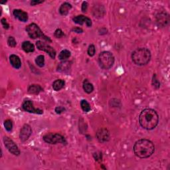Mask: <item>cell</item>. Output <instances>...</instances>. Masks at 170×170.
I'll return each instance as SVG.
<instances>
[{
    "mask_svg": "<svg viewBox=\"0 0 170 170\" xmlns=\"http://www.w3.org/2000/svg\"><path fill=\"white\" fill-rule=\"evenodd\" d=\"M139 122L143 128L147 130H153L158 124L159 116L153 109H144L139 116Z\"/></svg>",
    "mask_w": 170,
    "mask_h": 170,
    "instance_id": "1",
    "label": "cell"
},
{
    "mask_svg": "<svg viewBox=\"0 0 170 170\" xmlns=\"http://www.w3.org/2000/svg\"><path fill=\"white\" fill-rule=\"evenodd\" d=\"M134 151L139 158H147L155 151V146L153 142L147 139H141L137 141L134 146Z\"/></svg>",
    "mask_w": 170,
    "mask_h": 170,
    "instance_id": "2",
    "label": "cell"
},
{
    "mask_svg": "<svg viewBox=\"0 0 170 170\" xmlns=\"http://www.w3.org/2000/svg\"><path fill=\"white\" fill-rule=\"evenodd\" d=\"M151 53L147 48H139L132 54V60L134 63L138 66H143L150 62Z\"/></svg>",
    "mask_w": 170,
    "mask_h": 170,
    "instance_id": "3",
    "label": "cell"
},
{
    "mask_svg": "<svg viewBox=\"0 0 170 170\" xmlns=\"http://www.w3.org/2000/svg\"><path fill=\"white\" fill-rule=\"evenodd\" d=\"M26 31H27L28 35L33 39H35L37 38H41L43 40L51 43V39L47 37L43 33V31L39 28V26L35 23H31L27 26L26 27Z\"/></svg>",
    "mask_w": 170,
    "mask_h": 170,
    "instance_id": "4",
    "label": "cell"
},
{
    "mask_svg": "<svg viewBox=\"0 0 170 170\" xmlns=\"http://www.w3.org/2000/svg\"><path fill=\"white\" fill-rule=\"evenodd\" d=\"M98 62L103 69H110L114 63V56L109 51H103L98 56Z\"/></svg>",
    "mask_w": 170,
    "mask_h": 170,
    "instance_id": "5",
    "label": "cell"
},
{
    "mask_svg": "<svg viewBox=\"0 0 170 170\" xmlns=\"http://www.w3.org/2000/svg\"><path fill=\"white\" fill-rule=\"evenodd\" d=\"M43 140L48 143H50V144H56L57 143H61L63 144L67 143L66 139L62 135L56 133H49L43 136Z\"/></svg>",
    "mask_w": 170,
    "mask_h": 170,
    "instance_id": "6",
    "label": "cell"
},
{
    "mask_svg": "<svg viewBox=\"0 0 170 170\" xmlns=\"http://www.w3.org/2000/svg\"><path fill=\"white\" fill-rule=\"evenodd\" d=\"M4 145L9 150V151L15 155H19L20 150L19 147L15 144V142L12 140L11 138L7 136L4 137L3 138Z\"/></svg>",
    "mask_w": 170,
    "mask_h": 170,
    "instance_id": "7",
    "label": "cell"
},
{
    "mask_svg": "<svg viewBox=\"0 0 170 170\" xmlns=\"http://www.w3.org/2000/svg\"><path fill=\"white\" fill-rule=\"evenodd\" d=\"M36 46L38 48V49L45 51L47 54H49V55L53 59H55L56 51L52 47L49 46V45H47L46 43H43L41 41H38L36 43Z\"/></svg>",
    "mask_w": 170,
    "mask_h": 170,
    "instance_id": "8",
    "label": "cell"
},
{
    "mask_svg": "<svg viewBox=\"0 0 170 170\" xmlns=\"http://www.w3.org/2000/svg\"><path fill=\"white\" fill-rule=\"evenodd\" d=\"M22 108L25 111L29 113H33V114H42L43 113L42 110L35 108L33 102L31 101H25L22 104Z\"/></svg>",
    "mask_w": 170,
    "mask_h": 170,
    "instance_id": "9",
    "label": "cell"
},
{
    "mask_svg": "<svg viewBox=\"0 0 170 170\" xmlns=\"http://www.w3.org/2000/svg\"><path fill=\"white\" fill-rule=\"evenodd\" d=\"M32 133L31 127L29 124H25L21 129L19 138L21 142L27 141Z\"/></svg>",
    "mask_w": 170,
    "mask_h": 170,
    "instance_id": "10",
    "label": "cell"
},
{
    "mask_svg": "<svg viewBox=\"0 0 170 170\" xmlns=\"http://www.w3.org/2000/svg\"><path fill=\"white\" fill-rule=\"evenodd\" d=\"M169 22V15L167 13L161 12L156 15V23L160 27H165Z\"/></svg>",
    "mask_w": 170,
    "mask_h": 170,
    "instance_id": "11",
    "label": "cell"
},
{
    "mask_svg": "<svg viewBox=\"0 0 170 170\" xmlns=\"http://www.w3.org/2000/svg\"><path fill=\"white\" fill-rule=\"evenodd\" d=\"M96 136H97L98 140L101 143L108 142L110 139V132H109L106 128H102L98 130L97 134H96Z\"/></svg>",
    "mask_w": 170,
    "mask_h": 170,
    "instance_id": "12",
    "label": "cell"
},
{
    "mask_svg": "<svg viewBox=\"0 0 170 170\" xmlns=\"http://www.w3.org/2000/svg\"><path fill=\"white\" fill-rule=\"evenodd\" d=\"M73 20L75 23L78 24V25H82L84 23H86L87 27H90L92 26V21H91V19L90 18H89V17H85V15H77V16L74 17Z\"/></svg>",
    "mask_w": 170,
    "mask_h": 170,
    "instance_id": "13",
    "label": "cell"
},
{
    "mask_svg": "<svg viewBox=\"0 0 170 170\" xmlns=\"http://www.w3.org/2000/svg\"><path fill=\"white\" fill-rule=\"evenodd\" d=\"M13 14H14L15 18L18 19L22 22H26L28 20V14L23 10H14L13 11Z\"/></svg>",
    "mask_w": 170,
    "mask_h": 170,
    "instance_id": "14",
    "label": "cell"
},
{
    "mask_svg": "<svg viewBox=\"0 0 170 170\" xmlns=\"http://www.w3.org/2000/svg\"><path fill=\"white\" fill-rule=\"evenodd\" d=\"M93 15L97 18H101L104 15H105V10L102 5L94 6L93 10Z\"/></svg>",
    "mask_w": 170,
    "mask_h": 170,
    "instance_id": "15",
    "label": "cell"
},
{
    "mask_svg": "<svg viewBox=\"0 0 170 170\" xmlns=\"http://www.w3.org/2000/svg\"><path fill=\"white\" fill-rule=\"evenodd\" d=\"M10 61L12 66L16 69H19L21 67V59L17 55H10Z\"/></svg>",
    "mask_w": 170,
    "mask_h": 170,
    "instance_id": "16",
    "label": "cell"
},
{
    "mask_svg": "<svg viewBox=\"0 0 170 170\" xmlns=\"http://www.w3.org/2000/svg\"><path fill=\"white\" fill-rule=\"evenodd\" d=\"M72 8V6L71 3H69L68 2H64L63 3L61 6H60L59 8V12L60 14L62 15H67L68 14L69 11L71 10V9Z\"/></svg>",
    "mask_w": 170,
    "mask_h": 170,
    "instance_id": "17",
    "label": "cell"
},
{
    "mask_svg": "<svg viewBox=\"0 0 170 170\" xmlns=\"http://www.w3.org/2000/svg\"><path fill=\"white\" fill-rule=\"evenodd\" d=\"M43 90L42 87L39 85H30L28 88V93L32 94H37Z\"/></svg>",
    "mask_w": 170,
    "mask_h": 170,
    "instance_id": "18",
    "label": "cell"
},
{
    "mask_svg": "<svg viewBox=\"0 0 170 170\" xmlns=\"http://www.w3.org/2000/svg\"><path fill=\"white\" fill-rule=\"evenodd\" d=\"M22 49L26 53H33L35 51V47L31 42L24 41L22 43Z\"/></svg>",
    "mask_w": 170,
    "mask_h": 170,
    "instance_id": "19",
    "label": "cell"
},
{
    "mask_svg": "<svg viewBox=\"0 0 170 170\" xmlns=\"http://www.w3.org/2000/svg\"><path fill=\"white\" fill-rule=\"evenodd\" d=\"M82 87H83V89L85 90V92L88 94H90L91 93H93V91L94 90V86L92 83L87 80H85L83 82V85H82Z\"/></svg>",
    "mask_w": 170,
    "mask_h": 170,
    "instance_id": "20",
    "label": "cell"
},
{
    "mask_svg": "<svg viewBox=\"0 0 170 170\" xmlns=\"http://www.w3.org/2000/svg\"><path fill=\"white\" fill-rule=\"evenodd\" d=\"M64 85H65L64 81H63L62 79H57L53 82V88L54 90L59 91L63 88V87L64 86Z\"/></svg>",
    "mask_w": 170,
    "mask_h": 170,
    "instance_id": "21",
    "label": "cell"
},
{
    "mask_svg": "<svg viewBox=\"0 0 170 170\" xmlns=\"http://www.w3.org/2000/svg\"><path fill=\"white\" fill-rule=\"evenodd\" d=\"M71 52L67 49H64L59 53V59L60 60L64 61V60H66L67 59H68L70 56H71Z\"/></svg>",
    "mask_w": 170,
    "mask_h": 170,
    "instance_id": "22",
    "label": "cell"
},
{
    "mask_svg": "<svg viewBox=\"0 0 170 170\" xmlns=\"http://www.w3.org/2000/svg\"><path fill=\"white\" fill-rule=\"evenodd\" d=\"M70 68V63L68 61H63L58 66V71L60 72H64L68 70Z\"/></svg>",
    "mask_w": 170,
    "mask_h": 170,
    "instance_id": "23",
    "label": "cell"
},
{
    "mask_svg": "<svg viewBox=\"0 0 170 170\" xmlns=\"http://www.w3.org/2000/svg\"><path fill=\"white\" fill-rule=\"evenodd\" d=\"M81 106L82 109V110L85 112H89L91 110L89 103L87 102L86 100H82L81 101Z\"/></svg>",
    "mask_w": 170,
    "mask_h": 170,
    "instance_id": "24",
    "label": "cell"
},
{
    "mask_svg": "<svg viewBox=\"0 0 170 170\" xmlns=\"http://www.w3.org/2000/svg\"><path fill=\"white\" fill-rule=\"evenodd\" d=\"M35 63L39 67H43L45 65V57L43 55H39L35 59Z\"/></svg>",
    "mask_w": 170,
    "mask_h": 170,
    "instance_id": "25",
    "label": "cell"
},
{
    "mask_svg": "<svg viewBox=\"0 0 170 170\" xmlns=\"http://www.w3.org/2000/svg\"><path fill=\"white\" fill-rule=\"evenodd\" d=\"M4 126H5V128L6 129L7 131L11 132L13 128V124L12 122L10 120H7L4 122Z\"/></svg>",
    "mask_w": 170,
    "mask_h": 170,
    "instance_id": "26",
    "label": "cell"
},
{
    "mask_svg": "<svg viewBox=\"0 0 170 170\" xmlns=\"http://www.w3.org/2000/svg\"><path fill=\"white\" fill-rule=\"evenodd\" d=\"M87 53L90 56H93L96 53V48L94 45H89L88 48V51H87Z\"/></svg>",
    "mask_w": 170,
    "mask_h": 170,
    "instance_id": "27",
    "label": "cell"
},
{
    "mask_svg": "<svg viewBox=\"0 0 170 170\" xmlns=\"http://www.w3.org/2000/svg\"><path fill=\"white\" fill-rule=\"evenodd\" d=\"M7 44L10 47H15L17 45V43H16V41L14 37H10L8 38V40H7Z\"/></svg>",
    "mask_w": 170,
    "mask_h": 170,
    "instance_id": "28",
    "label": "cell"
},
{
    "mask_svg": "<svg viewBox=\"0 0 170 170\" xmlns=\"http://www.w3.org/2000/svg\"><path fill=\"white\" fill-rule=\"evenodd\" d=\"M152 85H153L155 89H158L160 87V83L158 81V80L157 79L155 75H154L153 77V79H152Z\"/></svg>",
    "mask_w": 170,
    "mask_h": 170,
    "instance_id": "29",
    "label": "cell"
},
{
    "mask_svg": "<svg viewBox=\"0 0 170 170\" xmlns=\"http://www.w3.org/2000/svg\"><path fill=\"white\" fill-rule=\"evenodd\" d=\"M54 35L56 37V38H60L62 37L63 36H64V34L63 33V31H62L60 29H57L56 30V31H55V33H54Z\"/></svg>",
    "mask_w": 170,
    "mask_h": 170,
    "instance_id": "30",
    "label": "cell"
},
{
    "mask_svg": "<svg viewBox=\"0 0 170 170\" xmlns=\"http://www.w3.org/2000/svg\"><path fill=\"white\" fill-rule=\"evenodd\" d=\"M1 22H2V25H3V27L4 29H8L9 28H10V25H9V23H7L6 19L2 18V20H1Z\"/></svg>",
    "mask_w": 170,
    "mask_h": 170,
    "instance_id": "31",
    "label": "cell"
},
{
    "mask_svg": "<svg viewBox=\"0 0 170 170\" xmlns=\"http://www.w3.org/2000/svg\"><path fill=\"white\" fill-rule=\"evenodd\" d=\"M64 110L65 109L63 106H58L55 108V112L56 114H61Z\"/></svg>",
    "mask_w": 170,
    "mask_h": 170,
    "instance_id": "32",
    "label": "cell"
},
{
    "mask_svg": "<svg viewBox=\"0 0 170 170\" xmlns=\"http://www.w3.org/2000/svg\"><path fill=\"white\" fill-rule=\"evenodd\" d=\"M87 8H88V3H87L86 2H83V3H82V12H86V10H87Z\"/></svg>",
    "mask_w": 170,
    "mask_h": 170,
    "instance_id": "33",
    "label": "cell"
},
{
    "mask_svg": "<svg viewBox=\"0 0 170 170\" xmlns=\"http://www.w3.org/2000/svg\"><path fill=\"white\" fill-rule=\"evenodd\" d=\"M72 31H74V32H76L77 33H81L83 32V30H82L80 27H75V28H73L72 29Z\"/></svg>",
    "mask_w": 170,
    "mask_h": 170,
    "instance_id": "34",
    "label": "cell"
},
{
    "mask_svg": "<svg viewBox=\"0 0 170 170\" xmlns=\"http://www.w3.org/2000/svg\"><path fill=\"white\" fill-rule=\"evenodd\" d=\"M44 2V1H35V0H34V1H32L31 2V6H36L38 5V4H40Z\"/></svg>",
    "mask_w": 170,
    "mask_h": 170,
    "instance_id": "35",
    "label": "cell"
}]
</instances>
